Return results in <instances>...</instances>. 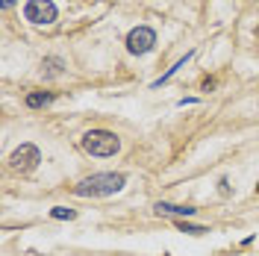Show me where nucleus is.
<instances>
[{
    "label": "nucleus",
    "instance_id": "obj_1",
    "mask_svg": "<svg viewBox=\"0 0 259 256\" xmlns=\"http://www.w3.org/2000/svg\"><path fill=\"white\" fill-rule=\"evenodd\" d=\"M124 183H127L124 174H92L74 186V194H80V197H109V194L121 192Z\"/></svg>",
    "mask_w": 259,
    "mask_h": 256
},
{
    "label": "nucleus",
    "instance_id": "obj_2",
    "mask_svg": "<svg viewBox=\"0 0 259 256\" xmlns=\"http://www.w3.org/2000/svg\"><path fill=\"white\" fill-rule=\"evenodd\" d=\"M121 147V139L109 130H89L82 136V150L92 156H115Z\"/></svg>",
    "mask_w": 259,
    "mask_h": 256
},
{
    "label": "nucleus",
    "instance_id": "obj_3",
    "mask_svg": "<svg viewBox=\"0 0 259 256\" xmlns=\"http://www.w3.org/2000/svg\"><path fill=\"white\" fill-rule=\"evenodd\" d=\"M24 18L30 21V24H53L56 21V6H53V0H30L27 6H24Z\"/></svg>",
    "mask_w": 259,
    "mask_h": 256
},
{
    "label": "nucleus",
    "instance_id": "obj_4",
    "mask_svg": "<svg viewBox=\"0 0 259 256\" xmlns=\"http://www.w3.org/2000/svg\"><path fill=\"white\" fill-rule=\"evenodd\" d=\"M38 162H41V153H38V147H35V144H21L15 153L9 156V165H12V171H21V174L32 171Z\"/></svg>",
    "mask_w": 259,
    "mask_h": 256
},
{
    "label": "nucleus",
    "instance_id": "obj_5",
    "mask_svg": "<svg viewBox=\"0 0 259 256\" xmlns=\"http://www.w3.org/2000/svg\"><path fill=\"white\" fill-rule=\"evenodd\" d=\"M156 45V32L150 27H136V30L127 35V50L133 56H142V53H150Z\"/></svg>",
    "mask_w": 259,
    "mask_h": 256
},
{
    "label": "nucleus",
    "instance_id": "obj_6",
    "mask_svg": "<svg viewBox=\"0 0 259 256\" xmlns=\"http://www.w3.org/2000/svg\"><path fill=\"white\" fill-rule=\"evenodd\" d=\"M153 209H156L159 215H174V218H192L194 212H197L194 206H177V203H165V200H159Z\"/></svg>",
    "mask_w": 259,
    "mask_h": 256
},
{
    "label": "nucleus",
    "instance_id": "obj_7",
    "mask_svg": "<svg viewBox=\"0 0 259 256\" xmlns=\"http://www.w3.org/2000/svg\"><path fill=\"white\" fill-rule=\"evenodd\" d=\"M62 71H65V62L59 56H48V59L41 62V74H45V77H59Z\"/></svg>",
    "mask_w": 259,
    "mask_h": 256
},
{
    "label": "nucleus",
    "instance_id": "obj_8",
    "mask_svg": "<svg viewBox=\"0 0 259 256\" xmlns=\"http://www.w3.org/2000/svg\"><path fill=\"white\" fill-rule=\"evenodd\" d=\"M50 100H53L50 92H32V95H27V106L30 109H38V106H48Z\"/></svg>",
    "mask_w": 259,
    "mask_h": 256
},
{
    "label": "nucleus",
    "instance_id": "obj_9",
    "mask_svg": "<svg viewBox=\"0 0 259 256\" xmlns=\"http://www.w3.org/2000/svg\"><path fill=\"white\" fill-rule=\"evenodd\" d=\"M189 59H192V53H186V56H183V59H180V62L174 65V68H168V71H165V74H162L159 80L153 82V89H159L162 82H168V80H171V77H174V74H177V71H180V68H186V62H189Z\"/></svg>",
    "mask_w": 259,
    "mask_h": 256
},
{
    "label": "nucleus",
    "instance_id": "obj_10",
    "mask_svg": "<svg viewBox=\"0 0 259 256\" xmlns=\"http://www.w3.org/2000/svg\"><path fill=\"white\" fill-rule=\"evenodd\" d=\"M50 215H53L56 221H74V218H77V212H74V209H68V206H53V209H50Z\"/></svg>",
    "mask_w": 259,
    "mask_h": 256
},
{
    "label": "nucleus",
    "instance_id": "obj_11",
    "mask_svg": "<svg viewBox=\"0 0 259 256\" xmlns=\"http://www.w3.org/2000/svg\"><path fill=\"white\" fill-rule=\"evenodd\" d=\"M177 230H183V233H192V236H203L206 233V227H197V224H186L183 218L177 221Z\"/></svg>",
    "mask_w": 259,
    "mask_h": 256
},
{
    "label": "nucleus",
    "instance_id": "obj_12",
    "mask_svg": "<svg viewBox=\"0 0 259 256\" xmlns=\"http://www.w3.org/2000/svg\"><path fill=\"white\" fill-rule=\"evenodd\" d=\"M218 186H221V194H230V183H227V180H221Z\"/></svg>",
    "mask_w": 259,
    "mask_h": 256
},
{
    "label": "nucleus",
    "instance_id": "obj_13",
    "mask_svg": "<svg viewBox=\"0 0 259 256\" xmlns=\"http://www.w3.org/2000/svg\"><path fill=\"white\" fill-rule=\"evenodd\" d=\"M9 6H15V0H3V9H9Z\"/></svg>",
    "mask_w": 259,
    "mask_h": 256
},
{
    "label": "nucleus",
    "instance_id": "obj_14",
    "mask_svg": "<svg viewBox=\"0 0 259 256\" xmlns=\"http://www.w3.org/2000/svg\"><path fill=\"white\" fill-rule=\"evenodd\" d=\"M256 194H259V186H256Z\"/></svg>",
    "mask_w": 259,
    "mask_h": 256
}]
</instances>
